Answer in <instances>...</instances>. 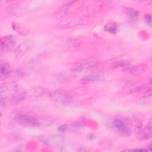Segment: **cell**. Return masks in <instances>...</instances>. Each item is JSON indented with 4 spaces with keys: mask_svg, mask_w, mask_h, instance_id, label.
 Returning a JSON list of instances; mask_svg holds the SVG:
<instances>
[{
    "mask_svg": "<svg viewBox=\"0 0 152 152\" xmlns=\"http://www.w3.org/2000/svg\"><path fill=\"white\" fill-rule=\"evenodd\" d=\"M110 129L118 135L128 137L131 134V129L127 121L121 118H116L110 124Z\"/></svg>",
    "mask_w": 152,
    "mask_h": 152,
    "instance_id": "cell-1",
    "label": "cell"
},
{
    "mask_svg": "<svg viewBox=\"0 0 152 152\" xmlns=\"http://www.w3.org/2000/svg\"><path fill=\"white\" fill-rule=\"evenodd\" d=\"M12 119L16 123L23 126L35 127L40 124L38 118L27 114L15 113L13 114Z\"/></svg>",
    "mask_w": 152,
    "mask_h": 152,
    "instance_id": "cell-2",
    "label": "cell"
},
{
    "mask_svg": "<svg viewBox=\"0 0 152 152\" xmlns=\"http://www.w3.org/2000/svg\"><path fill=\"white\" fill-rule=\"evenodd\" d=\"M49 96L52 100L61 105H68L72 100V96L68 92L62 90H56L50 92Z\"/></svg>",
    "mask_w": 152,
    "mask_h": 152,
    "instance_id": "cell-3",
    "label": "cell"
},
{
    "mask_svg": "<svg viewBox=\"0 0 152 152\" xmlns=\"http://www.w3.org/2000/svg\"><path fill=\"white\" fill-rule=\"evenodd\" d=\"M135 135L140 140L144 141L151 138V124L150 122L145 126H142L141 124L138 123L135 128Z\"/></svg>",
    "mask_w": 152,
    "mask_h": 152,
    "instance_id": "cell-4",
    "label": "cell"
},
{
    "mask_svg": "<svg viewBox=\"0 0 152 152\" xmlns=\"http://www.w3.org/2000/svg\"><path fill=\"white\" fill-rule=\"evenodd\" d=\"M82 71L77 68H74L70 70L64 71L58 74L55 77V81L58 83H64L68 81L78 75Z\"/></svg>",
    "mask_w": 152,
    "mask_h": 152,
    "instance_id": "cell-5",
    "label": "cell"
},
{
    "mask_svg": "<svg viewBox=\"0 0 152 152\" xmlns=\"http://www.w3.org/2000/svg\"><path fill=\"white\" fill-rule=\"evenodd\" d=\"M34 46V42L30 40L22 42L14 50V55L16 57H21L26 54Z\"/></svg>",
    "mask_w": 152,
    "mask_h": 152,
    "instance_id": "cell-6",
    "label": "cell"
},
{
    "mask_svg": "<svg viewBox=\"0 0 152 152\" xmlns=\"http://www.w3.org/2000/svg\"><path fill=\"white\" fill-rule=\"evenodd\" d=\"M16 40L11 35H7L1 39V49L4 52H7L15 48Z\"/></svg>",
    "mask_w": 152,
    "mask_h": 152,
    "instance_id": "cell-7",
    "label": "cell"
},
{
    "mask_svg": "<svg viewBox=\"0 0 152 152\" xmlns=\"http://www.w3.org/2000/svg\"><path fill=\"white\" fill-rule=\"evenodd\" d=\"M47 91L42 87H36L26 91V99L30 100H37L43 97Z\"/></svg>",
    "mask_w": 152,
    "mask_h": 152,
    "instance_id": "cell-8",
    "label": "cell"
},
{
    "mask_svg": "<svg viewBox=\"0 0 152 152\" xmlns=\"http://www.w3.org/2000/svg\"><path fill=\"white\" fill-rule=\"evenodd\" d=\"M106 77L107 75L104 73H93L85 75L81 78V81L83 84H88L102 81L103 80H105Z\"/></svg>",
    "mask_w": 152,
    "mask_h": 152,
    "instance_id": "cell-9",
    "label": "cell"
},
{
    "mask_svg": "<svg viewBox=\"0 0 152 152\" xmlns=\"http://www.w3.org/2000/svg\"><path fill=\"white\" fill-rule=\"evenodd\" d=\"M83 23V20L80 18H68L66 20H64L61 22L58 25V28L60 29L69 28L80 24H82Z\"/></svg>",
    "mask_w": 152,
    "mask_h": 152,
    "instance_id": "cell-10",
    "label": "cell"
},
{
    "mask_svg": "<svg viewBox=\"0 0 152 152\" xmlns=\"http://www.w3.org/2000/svg\"><path fill=\"white\" fill-rule=\"evenodd\" d=\"M99 64V61L96 59L90 58V59H86L79 62L75 68H78V69L83 71L84 69H87L90 68H92L94 66H96Z\"/></svg>",
    "mask_w": 152,
    "mask_h": 152,
    "instance_id": "cell-11",
    "label": "cell"
},
{
    "mask_svg": "<svg viewBox=\"0 0 152 152\" xmlns=\"http://www.w3.org/2000/svg\"><path fill=\"white\" fill-rule=\"evenodd\" d=\"M26 99V91L15 89L11 95V102L12 104H17Z\"/></svg>",
    "mask_w": 152,
    "mask_h": 152,
    "instance_id": "cell-12",
    "label": "cell"
},
{
    "mask_svg": "<svg viewBox=\"0 0 152 152\" xmlns=\"http://www.w3.org/2000/svg\"><path fill=\"white\" fill-rule=\"evenodd\" d=\"M70 2H67L66 4L63 5L59 9H58L53 14V17L55 20H59L65 17L69 11Z\"/></svg>",
    "mask_w": 152,
    "mask_h": 152,
    "instance_id": "cell-13",
    "label": "cell"
},
{
    "mask_svg": "<svg viewBox=\"0 0 152 152\" xmlns=\"http://www.w3.org/2000/svg\"><path fill=\"white\" fill-rule=\"evenodd\" d=\"M10 64L4 61H1V65H0V71H1V80L3 79V78H5L8 74L10 72Z\"/></svg>",
    "mask_w": 152,
    "mask_h": 152,
    "instance_id": "cell-14",
    "label": "cell"
},
{
    "mask_svg": "<svg viewBox=\"0 0 152 152\" xmlns=\"http://www.w3.org/2000/svg\"><path fill=\"white\" fill-rule=\"evenodd\" d=\"M104 30L110 33L115 34L118 31L117 24L114 21H110L104 25Z\"/></svg>",
    "mask_w": 152,
    "mask_h": 152,
    "instance_id": "cell-15",
    "label": "cell"
},
{
    "mask_svg": "<svg viewBox=\"0 0 152 152\" xmlns=\"http://www.w3.org/2000/svg\"><path fill=\"white\" fill-rule=\"evenodd\" d=\"M122 10L123 12H124L125 14H126L127 15H129L130 17H137L139 15V12L138 11H137L136 10L132 8L124 7H122Z\"/></svg>",
    "mask_w": 152,
    "mask_h": 152,
    "instance_id": "cell-16",
    "label": "cell"
},
{
    "mask_svg": "<svg viewBox=\"0 0 152 152\" xmlns=\"http://www.w3.org/2000/svg\"><path fill=\"white\" fill-rule=\"evenodd\" d=\"M19 7L17 4H12L6 8V12L11 15H17L19 12Z\"/></svg>",
    "mask_w": 152,
    "mask_h": 152,
    "instance_id": "cell-17",
    "label": "cell"
},
{
    "mask_svg": "<svg viewBox=\"0 0 152 152\" xmlns=\"http://www.w3.org/2000/svg\"><path fill=\"white\" fill-rule=\"evenodd\" d=\"M66 43L67 46L70 48H76L78 46H79V45H80V41L78 40H77L76 39H74V38L68 39L66 40Z\"/></svg>",
    "mask_w": 152,
    "mask_h": 152,
    "instance_id": "cell-18",
    "label": "cell"
},
{
    "mask_svg": "<svg viewBox=\"0 0 152 152\" xmlns=\"http://www.w3.org/2000/svg\"><path fill=\"white\" fill-rule=\"evenodd\" d=\"M130 64V61L128 59H122L118 61H115L113 66L115 67H125L127 65H129Z\"/></svg>",
    "mask_w": 152,
    "mask_h": 152,
    "instance_id": "cell-19",
    "label": "cell"
},
{
    "mask_svg": "<svg viewBox=\"0 0 152 152\" xmlns=\"http://www.w3.org/2000/svg\"><path fill=\"white\" fill-rule=\"evenodd\" d=\"M145 21L147 22V23H151V16L150 15H146L145 16Z\"/></svg>",
    "mask_w": 152,
    "mask_h": 152,
    "instance_id": "cell-20",
    "label": "cell"
}]
</instances>
